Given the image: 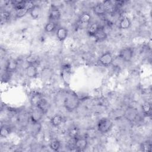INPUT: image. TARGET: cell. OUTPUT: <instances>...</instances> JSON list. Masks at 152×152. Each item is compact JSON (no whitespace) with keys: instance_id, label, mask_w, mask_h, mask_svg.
I'll list each match as a JSON object with an SVG mask.
<instances>
[{"instance_id":"d4e9b609","label":"cell","mask_w":152,"mask_h":152,"mask_svg":"<svg viewBox=\"0 0 152 152\" xmlns=\"http://www.w3.org/2000/svg\"><path fill=\"white\" fill-rule=\"evenodd\" d=\"M52 74H53L52 70L50 69V68H43L42 71V72H41L42 77L44 79L50 78L52 76Z\"/></svg>"},{"instance_id":"52a82bcc","label":"cell","mask_w":152,"mask_h":152,"mask_svg":"<svg viewBox=\"0 0 152 152\" xmlns=\"http://www.w3.org/2000/svg\"><path fill=\"white\" fill-rule=\"evenodd\" d=\"M26 75L31 78H36L37 76V69L33 64H29L26 68Z\"/></svg>"},{"instance_id":"30bf717a","label":"cell","mask_w":152,"mask_h":152,"mask_svg":"<svg viewBox=\"0 0 152 152\" xmlns=\"http://www.w3.org/2000/svg\"><path fill=\"white\" fill-rule=\"evenodd\" d=\"M137 112L135 109L133 108H128L126 110L125 112V118L129 120V121H133L135 119L137 115Z\"/></svg>"},{"instance_id":"5b68a950","label":"cell","mask_w":152,"mask_h":152,"mask_svg":"<svg viewBox=\"0 0 152 152\" xmlns=\"http://www.w3.org/2000/svg\"><path fill=\"white\" fill-rule=\"evenodd\" d=\"M75 148L77 151H84L87 145V140L84 137H77L74 141Z\"/></svg>"},{"instance_id":"484cf974","label":"cell","mask_w":152,"mask_h":152,"mask_svg":"<svg viewBox=\"0 0 152 152\" xmlns=\"http://www.w3.org/2000/svg\"><path fill=\"white\" fill-rule=\"evenodd\" d=\"M28 11H29V10L25 6L24 8H22L18 10H16L15 16L17 18H21V17H24L28 12Z\"/></svg>"},{"instance_id":"f546056e","label":"cell","mask_w":152,"mask_h":152,"mask_svg":"<svg viewBox=\"0 0 152 152\" xmlns=\"http://www.w3.org/2000/svg\"><path fill=\"white\" fill-rule=\"evenodd\" d=\"M141 149L142 151H145V152L151 151V143L148 142V141L144 142L141 145Z\"/></svg>"},{"instance_id":"3957f363","label":"cell","mask_w":152,"mask_h":152,"mask_svg":"<svg viewBox=\"0 0 152 152\" xmlns=\"http://www.w3.org/2000/svg\"><path fill=\"white\" fill-rule=\"evenodd\" d=\"M133 56V50L131 48H125L119 52V57L124 61L129 62Z\"/></svg>"},{"instance_id":"4316f807","label":"cell","mask_w":152,"mask_h":152,"mask_svg":"<svg viewBox=\"0 0 152 152\" xmlns=\"http://www.w3.org/2000/svg\"><path fill=\"white\" fill-rule=\"evenodd\" d=\"M50 148L53 151H58L60 148L61 143L57 140H52L50 142Z\"/></svg>"},{"instance_id":"cb8c5ba5","label":"cell","mask_w":152,"mask_h":152,"mask_svg":"<svg viewBox=\"0 0 152 152\" xmlns=\"http://www.w3.org/2000/svg\"><path fill=\"white\" fill-rule=\"evenodd\" d=\"M79 134V129L76 126H72L69 129L68 131V135L69 136L72 138L75 139L78 137Z\"/></svg>"},{"instance_id":"83f0119b","label":"cell","mask_w":152,"mask_h":152,"mask_svg":"<svg viewBox=\"0 0 152 152\" xmlns=\"http://www.w3.org/2000/svg\"><path fill=\"white\" fill-rule=\"evenodd\" d=\"M1 20L2 21H4V22H7L8 20H10L11 18V12L6 11V10H4L1 11Z\"/></svg>"},{"instance_id":"44dd1931","label":"cell","mask_w":152,"mask_h":152,"mask_svg":"<svg viewBox=\"0 0 152 152\" xmlns=\"http://www.w3.org/2000/svg\"><path fill=\"white\" fill-rule=\"evenodd\" d=\"M31 17L34 19L37 18L40 14V8L39 6L35 5L30 11Z\"/></svg>"},{"instance_id":"603a6c76","label":"cell","mask_w":152,"mask_h":152,"mask_svg":"<svg viewBox=\"0 0 152 152\" xmlns=\"http://www.w3.org/2000/svg\"><path fill=\"white\" fill-rule=\"evenodd\" d=\"M56 27V23L55 21H50L49 23H48L45 27V31L48 33H51L53 31Z\"/></svg>"},{"instance_id":"e0dca14e","label":"cell","mask_w":152,"mask_h":152,"mask_svg":"<svg viewBox=\"0 0 152 152\" xmlns=\"http://www.w3.org/2000/svg\"><path fill=\"white\" fill-rule=\"evenodd\" d=\"M93 11L96 15H102L106 13L105 9L102 3L96 4L93 8Z\"/></svg>"},{"instance_id":"5bb4252c","label":"cell","mask_w":152,"mask_h":152,"mask_svg":"<svg viewBox=\"0 0 152 152\" xmlns=\"http://www.w3.org/2000/svg\"><path fill=\"white\" fill-rule=\"evenodd\" d=\"M62 121H63L62 116L59 114H56V115H54L51 118L50 123H51L52 125L56 127V126H58L59 125H60L62 124Z\"/></svg>"},{"instance_id":"9a60e30c","label":"cell","mask_w":152,"mask_h":152,"mask_svg":"<svg viewBox=\"0 0 152 152\" xmlns=\"http://www.w3.org/2000/svg\"><path fill=\"white\" fill-rule=\"evenodd\" d=\"M131 21L129 18L125 17L122 18L119 24V27L121 29H127L131 26Z\"/></svg>"},{"instance_id":"6da1fadb","label":"cell","mask_w":152,"mask_h":152,"mask_svg":"<svg viewBox=\"0 0 152 152\" xmlns=\"http://www.w3.org/2000/svg\"><path fill=\"white\" fill-rule=\"evenodd\" d=\"M64 104L65 109L67 110L72 112L78 107L80 100L75 93H69L64 99Z\"/></svg>"},{"instance_id":"f1b7e54d","label":"cell","mask_w":152,"mask_h":152,"mask_svg":"<svg viewBox=\"0 0 152 152\" xmlns=\"http://www.w3.org/2000/svg\"><path fill=\"white\" fill-rule=\"evenodd\" d=\"M10 133V128L7 126H2L1 128V137L2 138H5L8 136Z\"/></svg>"},{"instance_id":"ac0fdd59","label":"cell","mask_w":152,"mask_h":152,"mask_svg":"<svg viewBox=\"0 0 152 152\" xmlns=\"http://www.w3.org/2000/svg\"><path fill=\"white\" fill-rule=\"evenodd\" d=\"M37 107H39L44 113H45L48 110L49 106L48 102L45 99H42L38 104Z\"/></svg>"},{"instance_id":"d6986e66","label":"cell","mask_w":152,"mask_h":152,"mask_svg":"<svg viewBox=\"0 0 152 152\" xmlns=\"http://www.w3.org/2000/svg\"><path fill=\"white\" fill-rule=\"evenodd\" d=\"M91 16L87 12L83 13L79 17V21L82 24L89 23L91 21Z\"/></svg>"},{"instance_id":"ffe728a7","label":"cell","mask_w":152,"mask_h":152,"mask_svg":"<svg viewBox=\"0 0 152 152\" xmlns=\"http://www.w3.org/2000/svg\"><path fill=\"white\" fill-rule=\"evenodd\" d=\"M103 5L105 9L106 12H112L115 9V5L112 3V1L107 0L104 1L103 3Z\"/></svg>"},{"instance_id":"8fae6325","label":"cell","mask_w":152,"mask_h":152,"mask_svg":"<svg viewBox=\"0 0 152 152\" xmlns=\"http://www.w3.org/2000/svg\"><path fill=\"white\" fill-rule=\"evenodd\" d=\"M17 62L14 59H11L9 60L7 62V64L6 65L5 67V71L9 72H14L16 70L17 68Z\"/></svg>"},{"instance_id":"7402d4cb","label":"cell","mask_w":152,"mask_h":152,"mask_svg":"<svg viewBox=\"0 0 152 152\" xmlns=\"http://www.w3.org/2000/svg\"><path fill=\"white\" fill-rule=\"evenodd\" d=\"M141 107H142V111L144 115L147 116L150 115L151 111V106L149 102H144L142 104Z\"/></svg>"},{"instance_id":"7c38bea8","label":"cell","mask_w":152,"mask_h":152,"mask_svg":"<svg viewBox=\"0 0 152 152\" xmlns=\"http://www.w3.org/2000/svg\"><path fill=\"white\" fill-rule=\"evenodd\" d=\"M94 36L95 37L96 40L99 41H103L106 39L107 34L104 30L102 27H100Z\"/></svg>"},{"instance_id":"4fadbf2b","label":"cell","mask_w":152,"mask_h":152,"mask_svg":"<svg viewBox=\"0 0 152 152\" xmlns=\"http://www.w3.org/2000/svg\"><path fill=\"white\" fill-rule=\"evenodd\" d=\"M99 25L96 23H93L89 25L87 28V33L90 36H94L98 29L99 28Z\"/></svg>"},{"instance_id":"9c48e42d","label":"cell","mask_w":152,"mask_h":152,"mask_svg":"<svg viewBox=\"0 0 152 152\" xmlns=\"http://www.w3.org/2000/svg\"><path fill=\"white\" fill-rule=\"evenodd\" d=\"M68 36V30L65 27H59L56 31L57 38L60 41L64 40Z\"/></svg>"},{"instance_id":"277c9868","label":"cell","mask_w":152,"mask_h":152,"mask_svg":"<svg viewBox=\"0 0 152 152\" xmlns=\"http://www.w3.org/2000/svg\"><path fill=\"white\" fill-rule=\"evenodd\" d=\"M99 63L103 66H109L113 62V56L110 52H107L102 55L99 58Z\"/></svg>"},{"instance_id":"8992f818","label":"cell","mask_w":152,"mask_h":152,"mask_svg":"<svg viewBox=\"0 0 152 152\" xmlns=\"http://www.w3.org/2000/svg\"><path fill=\"white\" fill-rule=\"evenodd\" d=\"M32 110L30 115V118L32 122H39L42 118L44 113L37 107Z\"/></svg>"},{"instance_id":"ba28073f","label":"cell","mask_w":152,"mask_h":152,"mask_svg":"<svg viewBox=\"0 0 152 152\" xmlns=\"http://www.w3.org/2000/svg\"><path fill=\"white\" fill-rule=\"evenodd\" d=\"M61 17V12L58 8L55 6H53L49 13L50 21H56L58 20Z\"/></svg>"},{"instance_id":"2e32d148","label":"cell","mask_w":152,"mask_h":152,"mask_svg":"<svg viewBox=\"0 0 152 152\" xmlns=\"http://www.w3.org/2000/svg\"><path fill=\"white\" fill-rule=\"evenodd\" d=\"M43 99L42 96L39 93H35L30 98V103L34 107H37L40 100Z\"/></svg>"},{"instance_id":"4dcf8cb0","label":"cell","mask_w":152,"mask_h":152,"mask_svg":"<svg viewBox=\"0 0 152 152\" xmlns=\"http://www.w3.org/2000/svg\"><path fill=\"white\" fill-rule=\"evenodd\" d=\"M33 126L32 127L31 129V132L33 134H37L41 128V126L39 124V122H33Z\"/></svg>"},{"instance_id":"7a4b0ae2","label":"cell","mask_w":152,"mask_h":152,"mask_svg":"<svg viewBox=\"0 0 152 152\" xmlns=\"http://www.w3.org/2000/svg\"><path fill=\"white\" fill-rule=\"evenodd\" d=\"M112 127V122L108 118L101 119L97 124V128L99 132L103 134L108 132Z\"/></svg>"}]
</instances>
